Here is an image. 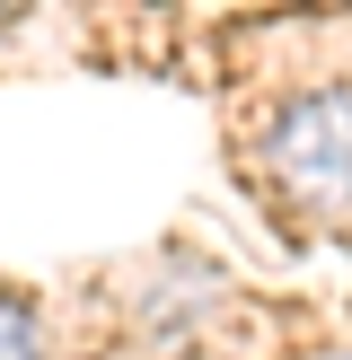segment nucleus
I'll use <instances>...</instances> for the list:
<instances>
[{
	"label": "nucleus",
	"instance_id": "7ed1b4c3",
	"mask_svg": "<svg viewBox=\"0 0 352 360\" xmlns=\"http://www.w3.org/2000/svg\"><path fill=\"white\" fill-rule=\"evenodd\" d=\"M334 360H352V352H334Z\"/></svg>",
	"mask_w": 352,
	"mask_h": 360
},
{
	"label": "nucleus",
	"instance_id": "f03ea898",
	"mask_svg": "<svg viewBox=\"0 0 352 360\" xmlns=\"http://www.w3.org/2000/svg\"><path fill=\"white\" fill-rule=\"evenodd\" d=\"M0 360H44V326H35L27 299L0 290Z\"/></svg>",
	"mask_w": 352,
	"mask_h": 360
},
{
	"label": "nucleus",
	"instance_id": "f257e3e1",
	"mask_svg": "<svg viewBox=\"0 0 352 360\" xmlns=\"http://www.w3.org/2000/svg\"><path fill=\"white\" fill-rule=\"evenodd\" d=\"M264 167L308 220H352V88H308L264 123Z\"/></svg>",
	"mask_w": 352,
	"mask_h": 360
}]
</instances>
